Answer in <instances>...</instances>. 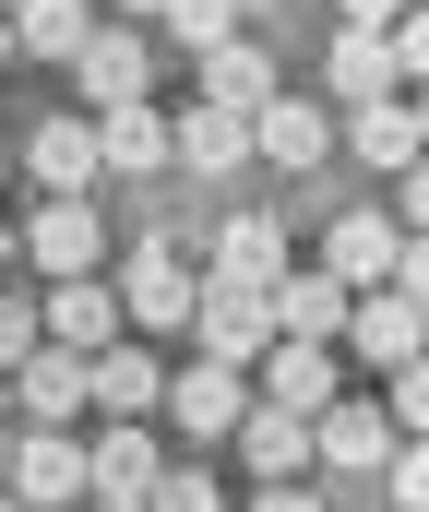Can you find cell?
Returning a JSON list of instances; mask_svg holds the SVG:
<instances>
[{
    "label": "cell",
    "instance_id": "ffe728a7",
    "mask_svg": "<svg viewBox=\"0 0 429 512\" xmlns=\"http://www.w3.org/2000/svg\"><path fill=\"white\" fill-rule=\"evenodd\" d=\"M251 370H263V405H298V417L346 393V382H334V346H298V334H275V346H263Z\"/></svg>",
    "mask_w": 429,
    "mask_h": 512
},
{
    "label": "cell",
    "instance_id": "277c9868",
    "mask_svg": "<svg viewBox=\"0 0 429 512\" xmlns=\"http://www.w3.org/2000/svg\"><path fill=\"white\" fill-rule=\"evenodd\" d=\"M191 286H203V274H191V251L143 239L132 274H120V322H132V334H179V322H191Z\"/></svg>",
    "mask_w": 429,
    "mask_h": 512
},
{
    "label": "cell",
    "instance_id": "7402d4cb",
    "mask_svg": "<svg viewBox=\"0 0 429 512\" xmlns=\"http://www.w3.org/2000/svg\"><path fill=\"white\" fill-rule=\"evenodd\" d=\"M0 382H12V405H24L36 429L84 417V358H72V346H36V358H24V370H0Z\"/></svg>",
    "mask_w": 429,
    "mask_h": 512
},
{
    "label": "cell",
    "instance_id": "8992f818",
    "mask_svg": "<svg viewBox=\"0 0 429 512\" xmlns=\"http://www.w3.org/2000/svg\"><path fill=\"white\" fill-rule=\"evenodd\" d=\"M36 334L72 346V358H96V346H120L132 322H120V286H108V274H60V298L36 310Z\"/></svg>",
    "mask_w": 429,
    "mask_h": 512
},
{
    "label": "cell",
    "instance_id": "1f68e13d",
    "mask_svg": "<svg viewBox=\"0 0 429 512\" xmlns=\"http://www.w3.org/2000/svg\"><path fill=\"white\" fill-rule=\"evenodd\" d=\"M84 512H143V501H84Z\"/></svg>",
    "mask_w": 429,
    "mask_h": 512
},
{
    "label": "cell",
    "instance_id": "2e32d148",
    "mask_svg": "<svg viewBox=\"0 0 429 512\" xmlns=\"http://www.w3.org/2000/svg\"><path fill=\"white\" fill-rule=\"evenodd\" d=\"M227 441H239V465H251V477H310V417H298V405H263V393H251Z\"/></svg>",
    "mask_w": 429,
    "mask_h": 512
},
{
    "label": "cell",
    "instance_id": "e0dca14e",
    "mask_svg": "<svg viewBox=\"0 0 429 512\" xmlns=\"http://www.w3.org/2000/svg\"><path fill=\"white\" fill-rule=\"evenodd\" d=\"M24 179L36 191H96L108 167H96V120H36L24 131Z\"/></svg>",
    "mask_w": 429,
    "mask_h": 512
},
{
    "label": "cell",
    "instance_id": "ba28073f",
    "mask_svg": "<svg viewBox=\"0 0 429 512\" xmlns=\"http://www.w3.org/2000/svg\"><path fill=\"white\" fill-rule=\"evenodd\" d=\"M382 453H394V417H382V405H346V393H334V405H310V465L370 477Z\"/></svg>",
    "mask_w": 429,
    "mask_h": 512
},
{
    "label": "cell",
    "instance_id": "8fae6325",
    "mask_svg": "<svg viewBox=\"0 0 429 512\" xmlns=\"http://www.w3.org/2000/svg\"><path fill=\"white\" fill-rule=\"evenodd\" d=\"M72 84H84V108H132V96H155V48L96 24V36L72 48Z\"/></svg>",
    "mask_w": 429,
    "mask_h": 512
},
{
    "label": "cell",
    "instance_id": "30bf717a",
    "mask_svg": "<svg viewBox=\"0 0 429 512\" xmlns=\"http://www.w3.org/2000/svg\"><path fill=\"white\" fill-rule=\"evenodd\" d=\"M155 393H167V370H155L143 334H120V346L84 358V405H96V417H155Z\"/></svg>",
    "mask_w": 429,
    "mask_h": 512
},
{
    "label": "cell",
    "instance_id": "9c48e42d",
    "mask_svg": "<svg viewBox=\"0 0 429 512\" xmlns=\"http://www.w3.org/2000/svg\"><path fill=\"white\" fill-rule=\"evenodd\" d=\"M251 155H275L286 179H310V167H322V155H334V120H322V108H310V96H263V108H251Z\"/></svg>",
    "mask_w": 429,
    "mask_h": 512
},
{
    "label": "cell",
    "instance_id": "7a4b0ae2",
    "mask_svg": "<svg viewBox=\"0 0 429 512\" xmlns=\"http://www.w3.org/2000/svg\"><path fill=\"white\" fill-rule=\"evenodd\" d=\"M334 334H346L370 370L418 358V334H429V286H394V274H382V286H346V322H334Z\"/></svg>",
    "mask_w": 429,
    "mask_h": 512
},
{
    "label": "cell",
    "instance_id": "8d00e7d4",
    "mask_svg": "<svg viewBox=\"0 0 429 512\" xmlns=\"http://www.w3.org/2000/svg\"><path fill=\"white\" fill-rule=\"evenodd\" d=\"M0 512H24V501H12V489H0Z\"/></svg>",
    "mask_w": 429,
    "mask_h": 512
},
{
    "label": "cell",
    "instance_id": "74e56055",
    "mask_svg": "<svg viewBox=\"0 0 429 512\" xmlns=\"http://www.w3.org/2000/svg\"><path fill=\"white\" fill-rule=\"evenodd\" d=\"M0 12H12V0H0Z\"/></svg>",
    "mask_w": 429,
    "mask_h": 512
},
{
    "label": "cell",
    "instance_id": "836d02e7",
    "mask_svg": "<svg viewBox=\"0 0 429 512\" xmlns=\"http://www.w3.org/2000/svg\"><path fill=\"white\" fill-rule=\"evenodd\" d=\"M0 465H12V429H0Z\"/></svg>",
    "mask_w": 429,
    "mask_h": 512
},
{
    "label": "cell",
    "instance_id": "4dcf8cb0",
    "mask_svg": "<svg viewBox=\"0 0 429 512\" xmlns=\"http://www.w3.org/2000/svg\"><path fill=\"white\" fill-rule=\"evenodd\" d=\"M394 12H406V0H346V24H394Z\"/></svg>",
    "mask_w": 429,
    "mask_h": 512
},
{
    "label": "cell",
    "instance_id": "4316f807",
    "mask_svg": "<svg viewBox=\"0 0 429 512\" xmlns=\"http://www.w3.org/2000/svg\"><path fill=\"white\" fill-rule=\"evenodd\" d=\"M382 417H394V441H418V429H429V370H418V358H394V382H382Z\"/></svg>",
    "mask_w": 429,
    "mask_h": 512
},
{
    "label": "cell",
    "instance_id": "6da1fadb",
    "mask_svg": "<svg viewBox=\"0 0 429 512\" xmlns=\"http://www.w3.org/2000/svg\"><path fill=\"white\" fill-rule=\"evenodd\" d=\"M179 334H191V358H215V370H251V358L275 346V286H227V274H203Z\"/></svg>",
    "mask_w": 429,
    "mask_h": 512
},
{
    "label": "cell",
    "instance_id": "cb8c5ba5",
    "mask_svg": "<svg viewBox=\"0 0 429 512\" xmlns=\"http://www.w3.org/2000/svg\"><path fill=\"white\" fill-rule=\"evenodd\" d=\"M322 72H334L346 108H358V96H394V48H382V24H346V36L322 48Z\"/></svg>",
    "mask_w": 429,
    "mask_h": 512
},
{
    "label": "cell",
    "instance_id": "d590c367",
    "mask_svg": "<svg viewBox=\"0 0 429 512\" xmlns=\"http://www.w3.org/2000/svg\"><path fill=\"white\" fill-rule=\"evenodd\" d=\"M120 12H155V0H120Z\"/></svg>",
    "mask_w": 429,
    "mask_h": 512
},
{
    "label": "cell",
    "instance_id": "d6986e66",
    "mask_svg": "<svg viewBox=\"0 0 429 512\" xmlns=\"http://www.w3.org/2000/svg\"><path fill=\"white\" fill-rule=\"evenodd\" d=\"M0 24H12V60H60L72 72V48L96 36V0H12Z\"/></svg>",
    "mask_w": 429,
    "mask_h": 512
},
{
    "label": "cell",
    "instance_id": "52a82bcc",
    "mask_svg": "<svg viewBox=\"0 0 429 512\" xmlns=\"http://www.w3.org/2000/svg\"><path fill=\"white\" fill-rule=\"evenodd\" d=\"M334 143H358V155H370V167L394 179V167H418V143H429V120H418V96L394 84V96H358V108L334 120Z\"/></svg>",
    "mask_w": 429,
    "mask_h": 512
},
{
    "label": "cell",
    "instance_id": "ac0fdd59",
    "mask_svg": "<svg viewBox=\"0 0 429 512\" xmlns=\"http://www.w3.org/2000/svg\"><path fill=\"white\" fill-rule=\"evenodd\" d=\"M203 251H215V274H227V286H275L286 262H298L275 215H227V227H203Z\"/></svg>",
    "mask_w": 429,
    "mask_h": 512
},
{
    "label": "cell",
    "instance_id": "484cf974",
    "mask_svg": "<svg viewBox=\"0 0 429 512\" xmlns=\"http://www.w3.org/2000/svg\"><path fill=\"white\" fill-rule=\"evenodd\" d=\"M143 512H227V489H215L203 465H155V489H143Z\"/></svg>",
    "mask_w": 429,
    "mask_h": 512
},
{
    "label": "cell",
    "instance_id": "4fadbf2b",
    "mask_svg": "<svg viewBox=\"0 0 429 512\" xmlns=\"http://www.w3.org/2000/svg\"><path fill=\"white\" fill-rule=\"evenodd\" d=\"M155 405H167L191 441H227V429H239V405H251V370H215V358H191V370L155 393Z\"/></svg>",
    "mask_w": 429,
    "mask_h": 512
},
{
    "label": "cell",
    "instance_id": "603a6c76",
    "mask_svg": "<svg viewBox=\"0 0 429 512\" xmlns=\"http://www.w3.org/2000/svg\"><path fill=\"white\" fill-rule=\"evenodd\" d=\"M263 96H275V60H263L251 36H215V48H203V108H239V120H251Z\"/></svg>",
    "mask_w": 429,
    "mask_h": 512
},
{
    "label": "cell",
    "instance_id": "f1b7e54d",
    "mask_svg": "<svg viewBox=\"0 0 429 512\" xmlns=\"http://www.w3.org/2000/svg\"><path fill=\"white\" fill-rule=\"evenodd\" d=\"M36 346H48V334H36V310H24V298H12V286H0V370H24V358H36Z\"/></svg>",
    "mask_w": 429,
    "mask_h": 512
},
{
    "label": "cell",
    "instance_id": "5b68a950",
    "mask_svg": "<svg viewBox=\"0 0 429 512\" xmlns=\"http://www.w3.org/2000/svg\"><path fill=\"white\" fill-rule=\"evenodd\" d=\"M96 239H108V227H96V191H48V203L12 227V251L48 262V274H96Z\"/></svg>",
    "mask_w": 429,
    "mask_h": 512
},
{
    "label": "cell",
    "instance_id": "9a60e30c",
    "mask_svg": "<svg viewBox=\"0 0 429 512\" xmlns=\"http://www.w3.org/2000/svg\"><path fill=\"white\" fill-rule=\"evenodd\" d=\"M84 120H96V167H108V179H155V167H167V108H155V96L84 108Z\"/></svg>",
    "mask_w": 429,
    "mask_h": 512
},
{
    "label": "cell",
    "instance_id": "d6a6232c",
    "mask_svg": "<svg viewBox=\"0 0 429 512\" xmlns=\"http://www.w3.org/2000/svg\"><path fill=\"white\" fill-rule=\"evenodd\" d=\"M239 12H286V0H239Z\"/></svg>",
    "mask_w": 429,
    "mask_h": 512
},
{
    "label": "cell",
    "instance_id": "d4e9b609",
    "mask_svg": "<svg viewBox=\"0 0 429 512\" xmlns=\"http://www.w3.org/2000/svg\"><path fill=\"white\" fill-rule=\"evenodd\" d=\"M155 24L179 48H215V36H239V0H155Z\"/></svg>",
    "mask_w": 429,
    "mask_h": 512
},
{
    "label": "cell",
    "instance_id": "83f0119b",
    "mask_svg": "<svg viewBox=\"0 0 429 512\" xmlns=\"http://www.w3.org/2000/svg\"><path fill=\"white\" fill-rule=\"evenodd\" d=\"M370 477L394 489V512H429V453H418V441H394V453H382Z\"/></svg>",
    "mask_w": 429,
    "mask_h": 512
},
{
    "label": "cell",
    "instance_id": "44dd1931",
    "mask_svg": "<svg viewBox=\"0 0 429 512\" xmlns=\"http://www.w3.org/2000/svg\"><path fill=\"white\" fill-rule=\"evenodd\" d=\"M334 322H346V286H334L322 262H286V274H275V334H298V346H334Z\"/></svg>",
    "mask_w": 429,
    "mask_h": 512
},
{
    "label": "cell",
    "instance_id": "e575fe53",
    "mask_svg": "<svg viewBox=\"0 0 429 512\" xmlns=\"http://www.w3.org/2000/svg\"><path fill=\"white\" fill-rule=\"evenodd\" d=\"M0 60H12V24H0Z\"/></svg>",
    "mask_w": 429,
    "mask_h": 512
},
{
    "label": "cell",
    "instance_id": "7c38bea8",
    "mask_svg": "<svg viewBox=\"0 0 429 512\" xmlns=\"http://www.w3.org/2000/svg\"><path fill=\"white\" fill-rule=\"evenodd\" d=\"M167 167H191V179H227V167H251V120L191 96V108L167 120Z\"/></svg>",
    "mask_w": 429,
    "mask_h": 512
},
{
    "label": "cell",
    "instance_id": "3957f363",
    "mask_svg": "<svg viewBox=\"0 0 429 512\" xmlns=\"http://www.w3.org/2000/svg\"><path fill=\"white\" fill-rule=\"evenodd\" d=\"M0 489H12L24 512H84V441H60V429H12Z\"/></svg>",
    "mask_w": 429,
    "mask_h": 512
},
{
    "label": "cell",
    "instance_id": "5bb4252c",
    "mask_svg": "<svg viewBox=\"0 0 429 512\" xmlns=\"http://www.w3.org/2000/svg\"><path fill=\"white\" fill-rule=\"evenodd\" d=\"M155 465H167V453H155V429H143V417H108V429H96V453H84V501H143V489H155Z\"/></svg>",
    "mask_w": 429,
    "mask_h": 512
},
{
    "label": "cell",
    "instance_id": "f546056e",
    "mask_svg": "<svg viewBox=\"0 0 429 512\" xmlns=\"http://www.w3.org/2000/svg\"><path fill=\"white\" fill-rule=\"evenodd\" d=\"M251 512H322V489H310V477H263V489H251Z\"/></svg>",
    "mask_w": 429,
    "mask_h": 512
}]
</instances>
